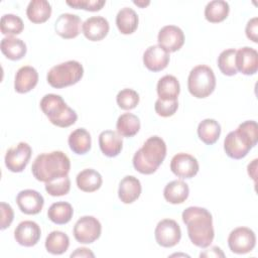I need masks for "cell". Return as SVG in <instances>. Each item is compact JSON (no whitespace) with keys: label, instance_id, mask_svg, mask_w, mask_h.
Wrapping results in <instances>:
<instances>
[{"label":"cell","instance_id":"cell-8","mask_svg":"<svg viewBox=\"0 0 258 258\" xmlns=\"http://www.w3.org/2000/svg\"><path fill=\"white\" fill-rule=\"evenodd\" d=\"M102 226L99 220L93 216L80 218L74 227V237L82 244H91L101 236Z\"/></svg>","mask_w":258,"mask_h":258},{"label":"cell","instance_id":"cell-5","mask_svg":"<svg viewBox=\"0 0 258 258\" xmlns=\"http://www.w3.org/2000/svg\"><path fill=\"white\" fill-rule=\"evenodd\" d=\"M40 109L51 124L66 128L76 123L78 115L59 95L46 94L40 101Z\"/></svg>","mask_w":258,"mask_h":258},{"label":"cell","instance_id":"cell-18","mask_svg":"<svg viewBox=\"0 0 258 258\" xmlns=\"http://www.w3.org/2000/svg\"><path fill=\"white\" fill-rule=\"evenodd\" d=\"M110 25L106 18L102 16H92L82 24V31L85 37L91 41H100L109 32Z\"/></svg>","mask_w":258,"mask_h":258},{"label":"cell","instance_id":"cell-30","mask_svg":"<svg viewBox=\"0 0 258 258\" xmlns=\"http://www.w3.org/2000/svg\"><path fill=\"white\" fill-rule=\"evenodd\" d=\"M116 129L122 137H133L140 129V120L132 113H124L118 117Z\"/></svg>","mask_w":258,"mask_h":258},{"label":"cell","instance_id":"cell-1","mask_svg":"<svg viewBox=\"0 0 258 258\" xmlns=\"http://www.w3.org/2000/svg\"><path fill=\"white\" fill-rule=\"evenodd\" d=\"M186 225L188 238L194 245L200 248L209 247L215 237L212 214L205 208L188 207L181 215Z\"/></svg>","mask_w":258,"mask_h":258},{"label":"cell","instance_id":"cell-25","mask_svg":"<svg viewBox=\"0 0 258 258\" xmlns=\"http://www.w3.org/2000/svg\"><path fill=\"white\" fill-rule=\"evenodd\" d=\"M71 150L76 154H86L91 149V135L85 128H78L74 130L68 139Z\"/></svg>","mask_w":258,"mask_h":258},{"label":"cell","instance_id":"cell-43","mask_svg":"<svg viewBox=\"0 0 258 258\" xmlns=\"http://www.w3.org/2000/svg\"><path fill=\"white\" fill-rule=\"evenodd\" d=\"M201 257H224L225 254L219 247H212L210 250H206L205 252L200 254Z\"/></svg>","mask_w":258,"mask_h":258},{"label":"cell","instance_id":"cell-26","mask_svg":"<svg viewBox=\"0 0 258 258\" xmlns=\"http://www.w3.org/2000/svg\"><path fill=\"white\" fill-rule=\"evenodd\" d=\"M2 53L11 60L21 59L27 51L26 44L20 38L13 36H7L1 40Z\"/></svg>","mask_w":258,"mask_h":258},{"label":"cell","instance_id":"cell-24","mask_svg":"<svg viewBox=\"0 0 258 258\" xmlns=\"http://www.w3.org/2000/svg\"><path fill=\"white\" fill-rule=\"evenodd\" d=\"M188 194V185L182 180H172L168 182L163 189L165 201L173 205L182 204L187 199Z\"/></svg>","mask_w":258,"mask_h":258},{"label":"cell","instance_id":"cell-13","mask_svg":"<svg viewBox=\"0 0 258 258\" xmlns=\"http://www.w3.org/2000/svg\"><path fill=\"white\" fill-rule=\"evenodd\" d=\"M158 45L164 48L167 52H174L181 48L184 43L183 31L175 25L163 26L157 36Z\"/></svg>","mask_w":258,"mask_h":258},{"label":"cell","instance_id":"cell-10","mask_svg":"<svg viewBox=\"0 0 258 258\" xmlns=\"http://www.w3.org/2000/svg\"><path fill=\"white\" fill-rule=\"evenodd\" d=\"M154 236L158 245L165 248L173 247L180 241V227L174 220H161L160 222H158L155 228Z\"/></svg>","mask_w":258,"mask_h":258},{"label":"cell","instance_id":"cell-14","mask_svg":"<svg viewBox=\"0 0 258 258\" xmlns=\"http://www.w3.org/2000/svg\"><path fill=\"white\" fill-rule=\"evenodd\" d=\"M41 236V230L37 223L33 221H23L14 230L16 242L24 247H32L37 244Z\"/></svg>","mask_w":258,"mask_h":258},{"label":"cell","instance_id":"cell-31","mask_svg":"<svg viewBox=\"0 0 258 258\" xmlns=\"http://www.w3.org/2000/svg\"><path fill=\"white\" fill-rule=\"evenodd\" d=\"M221 134V125L214 119H205L198 126L199 138L206 144L216 143Z\"/></svg>","mask_w":258,"mask_h":258},{"label":"cell","instance_id":"cell-4","mask_svg":"<svg viewBox=\"0 0 258 258\" xmlns=\"http://www.w3.org/2000/svg\"><path fill=\"white\" fill-rule=\"evenodd\" d=\"M166 156V144L158 136L149 137L133 156L134 168L142 174H152Z\"/></svg>","mask_w":258,"mask_h":258},{"label":"cell","instance_id":"cell-23","mask_svg":"<svg viewBox=\"0 0 258 258\" xmlns=\"http://www.w3.org/2000/svg\"><path fill=\"white\" fill-rule=\"evenodd\" d=\"M78 187L85 192H93L102 185V175L95 169L86 168L78 173L76 177Z\"/></svg>","mask_w":258,"mask_h":258},{"label":"cell","instance_id":"cell-7","mask_svg":"<svg viewBox=\"0 0 258 258\" xmlns=\"http://www.w3.org/2000/svg\"><path fill=\"white\" fill-rule=\"evenodd\" d=\"M216 88V77L213 70L200 64L195 67L187 78V89L190 95L198 99L209 97Z\"/></svg>","mask_w":258,"mask_h":258},{"label":"cell","instance_id":"cell-34","mask_svg":"<svg viewBox=\"0 0 258 258\" xmlns=\"http://www.w3.org/2000/svg\"><path fill=\"white\" fill-rule=\"evenodd\" d=\"M230 7L228 2L224 0H213L209 2L205 8V17L212 23L222 22L228 17Z\"/></svg>","mask_w":258,"mask_h":258},{"label":"cell","instance_id":"cell-40","mask_svg":"<svg viewBox=\"0 0 258 258\" xmlns=\"http://www.w3.org/2000/svg\"><path fill=\"white\" fill-rule=\"evenodd\" d=\"M66 3L75 9H84L88 11H99L103 8L105 0H67Z\"/></svg>","mask_w":258,"mask_h":258},{"label":"cell","instance_id":"cell-17","mask_svg":"<svg viewBox=\"0 0 258 258\" xmlns=\"http://www.w3.org/2000/svg\"><path fill=\"white\" fill-rule=\"evenodd\" d=\"M236 68L243 75H254L258 71V52L256 49L244 46L236 51Z\"/></svg>","mask_w":258,"mask_h":258},{"label":"cell","instance_id":"cell-29","mask_svg":"<svg viewBox=\"0 0 258 258\" xmlns=\"http://www.w3.org/2000/svg\"><path fill=\"white\" fill-rule=\"evenodd\" d=\"M180 86L174 76L166 75L157 83V94L161 100H177Z\"/></svg>","mask_w":258,"mask_h":258},{"label":"cell","instance_id":"cell-42","mask_svg":"<svg viewBox=\"0 0 258 258\" xmlns=\"http://www.w3.org/2000/svg\"><path fill=\"white\" fill-rule=\"evenodd\" d=\"M246 35L247 37L252 40L253 42H257L258 41V18L254 17L252 19H250L246 25Z\"/></svg>","mask_w":258,"mask_h":258},{"label":"cell","instance_id":"cell-28","mask_svg":"<svg viewBox=\"0 0 258 258\" xmlns=\"http://www.w3.org/2000/svg\"><path fill=\"white\" fill-rule=\"evenodd\" d=\"M138 15L129 7H124L117 13L116 25L122 34H131L138 27Z\"/></svg>","mask_w":258,"mask_h":258},{"label":"cell","instance_id":"cell-33","mask_svg":"<svg viewBox=\"0 0 258 258\" xmlns=\"http://www.w3.org/2000/svg\"><path fill=\"white\" fill-rule=\"evenodd\" d=\"M70 246V238L61 231L50 232L45 239V249L53 255L63 254Z\"/></svg>","mask_w":258,"mask_h":258},{"label":"cell","instance_id":"cell-35","mask_svg":"<svg viewBox=\"0 0 258 258\" xmlns=\"http://www.w3.org/2000/svg\"><path fill=\"white\" fill-rule=\"evenodd\" d=\"M1 32L4 35L12 36L22 32L24 24L22 19L14 14H4L1 17Z\"/></svg>","mask_w":258,"mask_h":258},{"label":"cell","instance_id":"cell-39","mask_svg":"<svg viewBox=\"0 0 258 258\" xmlns=\"http://www.w3.org/2000/svg\"><path fill=\"white\" fill-rule=\"evenodd\" d=\"M178 108L177 100H161L157 99L154 105V110L161 117H170L174 115Z\"/></svg>","mask_w":258,"mask_h":258},{"label":"cell","instance_id":"cell-16","mask_svg":"<svg viewBox=\"0 0 258 258\" xmlns=\"http://www.w3.org/2000/svg\"><path fill=\"white\" fill-rule=\"evenodd\" d=\"M81 18L76 14L62 13L54 23V30L57 35L64 39L75 38L80 34Z\"/></svg>","mask_w":258,"mask_h":258},{"label":"cell","instance_id":"cell-9","mask_svg":"<svg viewBox=\"0 0 258 258\" xmlns=\"http://www.w3.org/2000/svg\"><path fill=\"white\" fill-rule=\"evenodd\" d=\"M256 244L255 233L247 227L234 229L228 237L230 250L236 254H246L251 252Z\"/></svg>","mask_w":258,"mask_h":258},{"label":"cell","instance_id":"cell-6","mask_svg":"<svg viewBox=\"0 0 258 258\" xmlns=\"http://www.w3.org/2000/svg\"><path fill=\"white\" fill-rule=\"evenodd\" d=\"M84 76V68L77 60H68L52 67L46 76L47 83L55 89L77 84Z\"/></svg>","mask_w":258,"mask_h":258},{"label":"cell","instance_id":"cell-45","mask_svg":"<svg viewBox=\"0 0 258 258\" xmlns=\"http://www.w3.org/2000/svg\"><path fill=\"white\" fill-rule=\"evenodd\" d=\"M133 3L135 4V5H137V6H139V7H141V8H143V7H145V6H147V5H149V1H133Z\"/></svg>","mask_w":258,"mask_h":258},{"label":"cell","instance_id":"cell-32","mask_svg":"<svg viewBox=\"0 0 258 258\" xmlns=\"http://www.w3.org/2000/svg\"><path fill=\"white\" fill-rule=\"evenodd\" d=\"M74 215V210L71 204L67 202L53 203L47 211L48 219L57 225H64L69 223Z\"/></svg>","mask_w":258,"mask_h":258},{"label":"cell","instance_id":"cell-19","mask_svg":"<svg viewBox=\"0 0 258 258\" xmlns=\"http://www.w3.org/2000/svg\"><path fill=\"white\" fill-rule=\"evenodd\" d=\"M169 62V52L160 45H151L143 53V63L151 72L164 70Z\"/></svg>","mask_w":258,"mask_h":258},{"label":"cell","instance_id":"cell-38","mask_svg":"<svg viewBox=\"0 0 258 258\" xmlns=\"http://www.w3.org/2000/svg\"><path fill=\"white\" fill-rule=\"evenodd\" d=\"M116 101L121 109L131 110L138 105L139 95L132 89H123L117 94Z\"/></svg>","mask_w":258,"mask_h":258},{"label":"cell","instance_id":"cell-2","mask_svg":"<svg viewBox=\"0 0 258 258\" xmlns=\"http://www.w3.org/2000/svg\"><path fill=\"white\" fill-rule=\"evenodd\" d=\"M258 125L248 120L241 123L235 131L228 133L224 140V150L233 159H242L257 144Z\"/></svg>","mask_w":258,"mask_h":258},{"label":"cell","instance_id":"cell-44","mask_svg":"<svg viewBox=\"0 0 258 258\" xmlns=\"http://www.w3.org/2000/svg\"><path fill=\"white\" fill-rule=\"evenodd\" d=\"M94 253L88 249V248H85V247H81V248H78L76 249V251L74 253L71 254V257H94Z\"/></svg>","mask_w":258,"mask_h":258},{"label":"cell","instance_id":"cell-22","mask_svg":"<svg viewBox=\"0 0 258 258\" xmlns=\"http://www.w3.org/2000/svg\"><path fill=\"white\" fill-rule=\"evenodd\" d=\"M141 183L139 179L133 175L123 177L119 183L118 197L124 204H132L141 194Z\"/></svg>","mask_w":258,"mask_h":258},{"label":"cell","instance_id":"cell-41","mask_svg":"<svg viewBox=\"0 0 258 258\" xmlns=\"http://www.w3.org/2000/svg\"><path fill=\"white\" fill-rule=\"evenodd\" d=\"M0 209H1V227L0 228L1 230H5L11 225L14 219V212L10 205L3 202L0 204Z\"/></svg>","mask_w":258,"mask_h":258},{"label":"cell","instance_id":"cell-27","mask_svg":"<svg viewBox=\"0 0 258 258\" xmlns=\"http://www.w3.org/2000/svg\"><path fill=\"white\" fill-rule=\"evenodd\" d=\"M26 15L32 23H43L51 15V6L46 0H32L27 6Z\"/></svg>","mask_w":258,"mask_h":258},{"label":"cell","instance_id":"cell-21","mask_svg":"<svg viewBox=\"0 0 258 258\" xmlns=\"http://www.w3.org/2000/svg\"><path fill=\"white\" fill-rule=\"evenodd\" d=\"M37 82H38L37 71L30 66H24V67H21L15 75L14 89L19 94L28 93L37 85Z\"/></svg>","mask_w":258,"mask_h":258},{"label":"cell","instance_id":"cell-20","mask_svg":"<svg viewBox=\"0 0 258 258\" xmlns=\"http://www.w3.org/2000/svg\"><path fill=\"white\" fill-rule=\"evenodd\" d=\"M99 146L104 155L115 157L119 155L123 147V140L118 132L105 130L99 135Z\"/></svg>","mask_w":258,"mask_h":258},{"label":"cell","instance_id":"cell-3","mask_svg":"<svg viewBox=\"0 0 258 258\" xmlns=\"http://www.w3.org/2000/svg\"><path fill=\"white\" fill-rule=\"evenodd\" d=\"M70 169V158L66 153L58 150L39 154L31 166L33 176L42 182H48L68 175Z\"/></svg>","mask_w":258,"mask_h":258},{"label":"cell","instance_id":"cell-37","mask_svg":"<svg viewBox=\"0 0 258 258\" xmlns=\"http://www.w3.org/2000/svg\"><path fill=\"white\" fill-rule=\"evenodd\" d=\"M70 189H71V180L68 175L45 182V190L48 195L52 197L64 196L70 191Z\"/></svg>","mask_w":258,"mask_h":258},{"label":"cell","instance_id":"cell-15","mask_svg":"<svg viewBox=\"0 0 258 258\" xmlns=\"http://www.w3.org/2000/svg\"><path fill=\"white\" fill-rule=\"evenodd\" d=\"M16 203L19 210L26 215H36L43 208V197L34 189H24L18 192Z\"/></svg>","mask_w":258,"mask_h":258},{"label":"cell","instance_id":"cell-36","mask_svg":"<svg viewBox=\"0 0 258 258\" xmlns=\"http://www.w3.org/2000/svg\"><path fill=\"white\" fill-rule=\"evenodd\" d=\"M236 51L237 50L234 48H229L223 50L218 56V67L225 76H234L238 72L235 62Z\"/></svg>","mask_w":258,"mask_h":258},{"label":"cell","instance_id":"cell-12","mask_svg":"<svg viewBox=\"0 0 258 258\" xmlns=\"http://www.w3.org/2000/svg\"><path fill=\"white\" fill-rule=\"evenodd\" d=\"M170 169L177 177L191 178L199 171V162L192 155L180 152L172 157Z\"/></svg>","mask_w":258,"mask_h":258},{"label":"cell","instance_id":"cell-11","mask_svg":"<svg viewBox=\"0 0 258 258\" xmlns=\"http://www.w3.org/2000/svg\"><path fill=\"white\" fill-rule=\"evenodd\" d=\"M31 147L26 142H19L11 147L5 154V165L12 172H21L26 167L31 157Z\"/></svg>","mask_w":258,"mask_h":258}]
</instances>
